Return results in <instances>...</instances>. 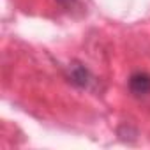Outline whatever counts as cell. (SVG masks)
<instances>
[{"mask_svg":"<svg viewBox=\"0 0 150 150\" xmlns=\"http://www.w3.org/2000/svg\"><path fill=\"white\" fill-rule=\"evenodd\" d=\"M69 80L80 88H87L92 81V74L85 65H81L78 62H72L69 65Z\"/></svg>","mask_w":150,"mask_h":150,"instance_id":"cell-1","label":"cell"},{"mask_svg":"<svg viewBox=\"0 0 150 150\" xmlns=\"http://www.w3.org/2000/svg\"><path fill=\"white\" fill-rule=\"evenodd\" d=\"M129 90L141 97V96H148L150 94V74L146 72H134L129 78Z\"/></svg>","mask_w":150,"mask_h":150,"instance_id":"cell-2","label":"cell"},{"mask_svg":"<svg viewBox=\"0 0 150 150\" xmlns=\"http://www.w3.org/2000/svg\"><path fill=\"white\" fill-rule=\"evenodd\" d=\"M58 4H62V6H65V7H69V6H72L76 0H57Z\"/></svg>","mask_w":150,"mask_h":150,"instance_id":"cell-3","label":"cell"}]
</instances>
